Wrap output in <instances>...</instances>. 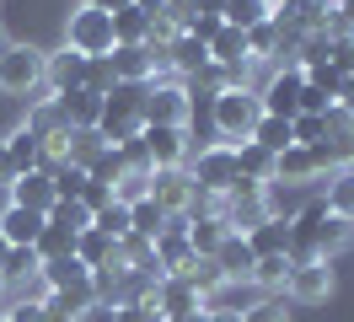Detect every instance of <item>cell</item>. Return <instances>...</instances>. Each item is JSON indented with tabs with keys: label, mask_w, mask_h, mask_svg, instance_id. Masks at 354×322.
<instances>
[{
	"label": "cell",
	"mask_w": 354,
	"mask_h": 322,
	"mask_svg": "<svg viewBox=\"0 0 354 322\" xmlns=\"http://www.w3.org/2000/svg\"><path fill=\"white\" fill-rule=\"evenodd\" d=\"M285 226H290V263H306V258H322V263H328L333 253L349 247V236H354V220H349V215H338L328 199L301 204Z\"/></svg>",
	"instance_id": "1"
},
{
	"label": "cell",
	"mask_w": 354,
	"mask_h": 322,
	"mask_svg": "<svg viewBox=\"0 0 354 322\" xmlns=\"http://www.w3.org/2000/svg\"><path fill=\"white\" fill-rule=\"evenodd\" d=\"M209 118H215L221 145H247L252 129H258V118H263V102H258L252 86H231L221 97H209Z\"/></svg>",
	"instance_id": "2"
},
{
	"label": "cell",
	"mask_w": 354,
	"mask_h": 322,
	"mask_svg": "<svg viewBox=\"0 0 354 322\" xmlns=\"http://www.w3.org/2000/svg\"><path fill=\"white\" fill-rule=\"evenodd\" d=\"M145 129V86H113L108 97H102V118H97V134L108 140V145H124Z\"/></svg>",
	"instance_id": "3"
},
{
	"label": "cell",
	"mask_w": 354,
	"mask_h": 322,
	"mask_svg": "<svg viewBox=\"0 0 354 322\" xmlns=\"http://www.w3.org/2000/svg\"><path fill=\"white\" fill-rule=\"evenodd\" d=\"M188 177H194V188L209 193V199H225V193L236 188V145H204L199 156H188Z\"/></svg>",
	"instance_id": "4"
},
{
	"label": "cell",
	"mask_w": 354,
	"mask_h": 322,
	"mask_svg": "<svg viewBox=\"0 0 354 322\" xmlns=\"http://www.w3.org/2000/svg\"><path fill=\"white\" fill-rule=\"evenodd\" d=\"M0 91H11V97L44 91V48H32V43H0Z\"/></svg>",
	"instance_id": "5"
},
{
	"label": "cell",
	"mask_w": 354,
	"mask_h": 322,
	"mask_svg": "<svg viewBox=\"0 0 354 322\" xmlns=\"http://www.w3.org/2000/svg\"><path fill=\"white\" fill-rule=\"evenodd\" d=\"M268 215H274V204H268V183H247V177H236V188L221 199V220L225 231H252V226H263Z\"/></svg>",
	"instance_id": "6"
},
{
	"label": "cell",
	"mask_w": 354,
	"mask_h": 322,
	"mask_svg": "<svg viewBox=\"0 0 354 322\" xmlns=\"http://www.w3.org/2000/svg\"><path fill=\"white\" fill-rule=\"evenodd\" d=\"M65 48L86 54V60L113 54V17L108 11H91V6H75L70 21H65Z\"/></svg>",
	"instance_id": "7"
},
{
	"label": "cell",
	"mask_w": 354,
	"mask_h": 322,
	"mask_svg": "<svg viewBox=\"0 0 354 322\" xmlns=\"http://www.w3.org/2000/svg\"><path fill=\"white\" fill-rule=\"evenodd\" d=\"M188 113H194V97L183 81H151L145 86V124H172V129H188Z\"/></svg>",
	"instance_id": "8"
},
{
	"label": "cell",
	"mask_w": 354,
	"mask_h": 322,
	"mask_svg": "<svg viewBox=\"0 0 354 322\" xmlns=\"http://www.w3.org/2000/svg\"><path fill=\"white\" fill-rule=\"evenodd\" d=\"M301 86H306V70H301V64L274 70V75H268V86L258 91L263 113H268V118H295V113H301Z\"/></svg>",
	"instance_id": "9"
},
{
	"label": "cell",
	"mask_w": 354,
	"mask_h": 322,
	"mask_svg": "<svg viewBox=\"0 0 354 322\" xmlns=\"http://www.w3.org/2000/svg\"><path fill=\"white\" fill-rule=\"evenodd\" d=\"M194 177H188V167H156L151 172V199L161 204L167 215H188L194 210Z\"/></svg>",
	"instance_id": "10"
},
{
	"label": "cell",
	"mask_w": 354,
	"mask_h": 322,
	"mask_svg": "<svg viewBox=\"0 0 354 322\" xmlns=\"http://www.w3.org/2000/svg\"><path fill=\"white\" fill-rule=\"evenodd\" d=\"M140 140L151 150V172L156 167H188V129H172V124H145L140 129Z\"/></svg>",
	"instance_id": "11"
},
{
	"label": "cell",
	"mask_w": 354,
	"mask_h": 322,
	"mask_svg": "<svg viewBox=\"0 0 354 322\" xmlns=\"http://www.w3.org/2000/svg\"><path fill=\"white\" fill-rule=\"evenodd\" d=\"M317 177H333L317 145H290L274 156V183H317Z\"/></svg>",
	"instance_id": "12"
},
{
	"label": "cell",
	"mask_w": 354,
	"mask_h": 322,
	"mask_svg": "<svg viewBox=\"0 0 354 322\" xmlns=\"http://www.w3.org/2000/svg\"><path fill=\"white\" fill-rule=\"evenodd\" d=\"M285 296L301 301V306H317V301L333 296V269L322 263V258H306V263H295L285 279Z\"/></svg>",
	"instance_id": "13"
},
{
	"label": "cell",
	"mask_w": 354,
	"mask_h": 322,
	"mask_svg": "<svg viewBox=\"0 0 354 322\" xmlns=\"http://www.w3.org/2000/svg\"><path fill=\"white\" fill-rule=\"evenodd\" d=\"M44 86L54 97H65L75 86H86V54L75 48H59V54H44Z\"/></svg>",
	"instance_id": "14"
},
{
	"label": "cell",
	"mask_w": 354,
	"mask_h": 322,
	"mask_svg": "<svg viewBox=\"0 0 354 322\" xmlns=\"http://www.w3.org/2000/svg\"><path fill=\"white\" fill-rule=\"evenodd\" d=\"M11 204H22V210H38V215H48L54 204H59V193H54V177H48V167H38V172H22L17 183H11Z\"/></svg>",
	"instance_id": "15"
},
{
	"label": "cell",
	"mask_w": 354,
	"mask_h": 322,
	"mask_svg": "<svg viewBox=\"0 0 354 322\" xmlns=\"http://www.w3.org/2000/svg\"><path fill=\"white\" fill-rule=\"evenodd\" d=\"M252 247H247L242 231H225V242L215 247V269H221V279H236V285H252Z\"/></svg>",
	"instance_id": "16"
},
{
	"label": "cell",
	"mask_w": 354,
	"mask_h": 322,
	"mask_svg": "<svg viewBox=\"0 0 354 322\" xmlns=\"http://www.w3.org/2000/svg\"><path fill=\"white\" fill-rule=\"evenodd\" d=\"M204 64H209V48H204L194 33H177L172 43H167V70H172L177 81H188V75H199Z\"/></svg>",
	"instance_id": "17"
},
{
	"label": "cell",
	"mask_w": 354,
	"mask_h": 322,
	"mask_svg": "<svg viewBox=\"0 0 354 322\" xmlns=\"http://www.w3.org/2000/svg\"><path fill=\"white\" fill-rule=\"evenodd\" d=\"M54 102H59L70 129H97V118H102V91H91V86H75L65 97H54Z\"/></svg>",
	"instance_id": "18"
},
{
	"label": "cell",
	"mask_w": 354,
	"mask_h": 322,
	"mask_svg": "<svg viewBox=\"0 0 354 322\" xmlns=\"http://www.w3.org/2000/svg\"><path fill=\"white\" fill-rule=\"evenodd\" d=\"M44 231V215L38 210H22V204H6L0 210V236H6V247H32Z\"/></svg>",
	"instance_id": "19"
},
{
	"label": "cell",
	"mask_w": 354,
	"mask_h": 322,
	"mask_svg": "<svg viewBox=\"0 0 354 322\" xmlns=\"http://www.w3.org/2000/svg\"><path fill=\"white\" fill-rule=\"evenodd\" d=\"M75 258L86 263L91 274H102V269H113V263H118V242H113V236H102L97 226H86V231L75 236Z\"/></svg>",
	"instance_id": "20"
},
{
	"label": "cell",
	"mask_w": 354,
	"mask_h": 322,
	"mask_svg": "<svg viewBox=\"0 0 354 322\" xmlns=\"http://www.w3.org/2000/svg\"><path fill=\"white\" fill-rule=\"evenodd\" d=\"M0 145H6V156H11L17 177H22V172H38V167H44V140H38V134H32L27 124H22V129H11Z\"/></svg>",
	"instance_id": "21"
},
{
	"label": "cell",
	"mask_w": 354,
	"mask_h": 322,
	"mask_svg": "<svg viewBox=\"0 0 354 322\" xmlns=\"http://www.w3.org/2000/svg\"><path fill=\"white\" fill-rule=\"evenodd\" d=\"M188 247H194V258H215V247L225 242V220L221 215H188Z\"/></svg>",
	"instance_id": "22"
},
{
	"label": "cell",
	"mask_w": 354,
	"mask_h": 322,
	"mask_svg": "<svg viewBox=\"0 0 354 322\" xmlns=\"http://www.w3.org/2000/svg\"><path fill=\"white\" fill-rule=\"evenodd\" d=\"M247 247H252V258H274V253H290V226L279 220V215H268L263 226H252V231H247Z\"/></svg>",
	"instance_id": "23"
},
{
	"label": "cell",
	"mask_w": 354,
	"mask_h": 322,
	"mask_svg": "<svg viewBox=\"0 0 354 322\" xmlns=\"http://www.w3.org/2000/svg\"><path fill=\"white\" fill-rule=\"evenodd\" d=\"M188 263H194V247H188L183 231H161L156 236V269H161V274H183Z\"/></svg>",
	"instance_id": "24"
},
{
	"label": "cell",
	"mask_w": 354,
	"mask_h": 322,
	"mask_svg": "<svg viewBox=\"0 0 354 322\" xmlns=\"http://www.w3.org/2000/svg\"><path fill=\"white\" fill-rule=\"evenodd\" d=\"M285 48H295V38H285V33L274 27V17H268L263 27H252V33H247V64L274 60V54H285Z\"/></svg>",
	"instance_id": "25"
},
{
	"label": "cell",
	"mask_w": 354,
	"mask_h": 322,
	"mask_svg": "<svg viewBox=\"0 0 354 322\" xmlns=\"http://www.w3.org/2000/svg\"><path fill=\"white\" fill-rule=\"evenodd\" d=\"M44 279H48V290H86V285H91V269H86L75 253H70V258L44 263Z\"/></svg>",
	"instance_id": "26"
},
{
	"label": "cell",
	"mask_w": 354,
	"mask_h": 322,
	"mask_svg": "<svg viewBox=\"0 0 354 322\" xmlns=\"http://www.w3.org/2000/svg\"><path fill=\"white\" fill-rule=\"evenodd\" d=\"M151 27L156 21L140 11V6H124V11H113V43H151Z\"/></svg>",
	"instance_id": "27"
},
{
	"label": "cell",
	"mask_w": 354,
	"mask_h": 322,
	"mask_svg": "<svg viewBox=\"0 0 354 322\" xmlns=\"http://www.w3.org/2000/svg\"><path fill=\"white\" fill-rule=\"evenodd\" d=\"M167 220H172V215L161 210L151 193H145L140 204H129V231H134V236H145V242H156V236L167 231Z\"/></svg>",
	"instance_id": "28"
},
{
	"label": "cell",
	"mask_w": 354,
	"mask_h": 322,
	"mask_svg": "<svg viewBox=\"0 0 354 322\" xmlns=\"http://www.w3.org/2000/svg\"><path fill=\"white\" fill-rule=\"evenodd\" d=\"M204 48H209V60H215V64H247V33H242V27H225V21H221V33L204 43Z\"/></svg>",
	"instance_id": "29"
},
{
	"label": "cell",
	"mask_w": 354,
	"mask_h": 322,
	"mask_svg": "<svg viewBox=\"0 0 354 322\" xmlns=\"http://www.w3.org/2000/svg\"><path fill=\"white\" fill-rule=\"evenodd\" d=\"M236 172H242L247 183H274V156L247 140V145H236Z\"/></svg>",
	"instance_id": "30"
},
{
	"label": "cell",
	"mask_w": 354,
	"mask_h": 322,
	"mask_svg": "<svg viewBox=\"0 0 354 322\" xmlns=\"http://www.w3.org/2000/svg\"><path fill=\"white\" fill-rule=\"evenodd\" d=\"M44 274V258H38V247H11L6 253V263H0V279L6 285H22V279Z\"/></svg>",
	"instance_id": "31"
},
{
	"label": "cell",
	"mask_w": 354,
	"mask_h": 322,
	"mask_svg": "<svg viewBox=\"0 0 354 322\" xmlns=\"http://www.w3.org/2000/svg\"><path fill=\"white\" fill-rule=\"evenodd\" d=\"M221 17H225V27H242V33H252V27H263L274 11H268L263 0H225Z\"/></svg>",
	"instance_id": "32"
},
{
	"label": "cell",
	"mask_w": 354,
	"mask_h": 322,
	"mask_svg": "<svg viewBox=\"0 0 354 322\" xmlns=\"http://www.w3.org/2000/svg\"><path fill=\"white\" fill-rule=\"evenodd\" d=\"M290 269H295V263H290V253H274V258H258V263H252V285H258V290H285V279H290Z\"/></svg>",
	"instance_id": "33"
},
{
	"label": "cell",
	"mask_w": 354,
	"mask_h": 322,
	"mask_svg": "<svg viewBox=\"0 0 354 322\" xmlns=\"http://www.w3.org/2000/svg\"><path fill=\"white\" fill-rule=\"evenodd\" d=\"M252 145H263L268 156H279V150L295 145V134H290V118H258V129H252Z\"/></svg>",
	"instance_id": "34"
},
{
	"label": "cell",
	"mask_w": 354,
	"mask_h": 322,
	"mask_svg": "<svg viewBox=\"0 0 354 322\" xmlns=\"http://www.w3.org/2000/svg\"><path fill=\"white\" fill-rule=\"evenodd\" d=\"M108 150V140L97 134V129H70V145H65V161H75V167H91L97 156Z\"/></svg>",
	"instance_id": "35"
},
{
	"label": "cell",
	"mask_w": 354,
	"mask_h": 322,
	"mask_svg": "<svg viewBox=\"0 0 354 322\" xmlns=\"http://www.w3.org/2000/svg\"><path fill=\"white\" fill-rule=\"evenodd\" d=\"M48 226H59V231H70V236H81L91 226V210L81 204V199H59L54 210H48Z\"/></svg>",
	"instance_id": "36"
},
{
	"label": "cell",
	"mask_w": 354,
	"mask_h": 322,
	"mask_svg": "<svg viewBox=\"0 0 354 322\" xmlns=\"http://www.w3.org/2000/svg\"><path fill=\"white\" fill-rule=\"evenodd\" d=\"M32 247H38V258H44V263H54V258H70V253H75V236L59 231V226H48V215H44V231H38V242H32Z\"/></svg>",
	"instance_id": "37"
},
{
	"label": "cell",
	"mask_w": 354,
	"mask_h": 322,
	"mask_svg": "<svg viewBox=\"0 0 354 322\" xmlns=\"http://www.w3.org/2000/svg\"><path fill=\"white\" fill-rule=\"evenodd\" d=\"M91 226H97L102 236H113V242H124V236H129V204H118V199L102 204V210L91 215Z\"/></svg>",
	"instance_id": "38"
},
{
	"label": "cell",
	"mask_w": 354,
	"mask_h": 322,
	"mask_svg": "<svg viewBox=\"0 0 354 322\" xmlns=\"http://www.w3.org/2000/svg\"><path fill=\"white\" fill-rule=\"evenodd\" d=\"M48 177H54V193H59V199H81V188H86V167H75V161H54Z\"/></svg>",
	"instance_id": "39"
},
{
	"label": "cell",
	"mask_w": 354,
	"mask_h": 322,
	"mask_svg": "<svg viewBox=\"0 0 354 322\" xmlns=\"http://www.w3.org/2000/svg\"><path fill=\"white\" fill-rule=\"evenodd\" d=\"M145 193H151V172H129L124 167V177L113 183V199H118V204H140Z\"/></svg>",
	"instance_id": "40"
},
{
	"label": "cell",
	"mask_w": 354,
	"mask_h": 322,
	"mask_svg": "<svg viewBox=\"0 0 354 322\" xmlns=\"http://www.w3.org/2000/svg\"><path fill=\"white\" fill-rule=\"evenodd\" d=\"M328 204L338 215H349L354 220V167H344V172H333V188H328Z\"/></svg>",
	"instance_id": "41"
},
{
	"label": "cell",
	"mask_w": 354,
	"mask_h": 322,
	"mask_svg": "<svg viewBox=\"0 0 354 322\" xmlns=\"http://www.w3.org/2000/svg\"><path fill=\"white\" fill-rule=\"evenodd\" d=\"M290 134H295V145H322L328 118H317V113H295V118H290Z\"/></svg>",
	"instance_id": "42"
},
{
	"label": "cell",
	"mask_w": 354,
	"mask_h": 322,
	"mask_svg": "<svg viewBox=\"0 0 354 322\" xmlns=\"http://www.w3.org/2000/svg\"><path fill=\"white\" fill-rule=\"evenodd\" d=\"M86 177H91V183H108V188H113V183L124 177V156L108 145V150H102V156H97V161L86 167Z\"/></svg>",
	"instance_id": "43"
},
{
	"label": "cell",
	"mask_w": 354,
	"mask_h": 322,
	"mask_svg": "<svg viewBox=\"0 0 354 322\" xmlns=\"http://www.w3.org/2000/svg\"><path fill=\"white\" fill-rule=\"evenodd\" d=\"M118 156H124V167L129 172H151V150H145V140L134 134V140H124V145H113Z\"/></svg>",
	"instance_id": "44"
},
{
	"label": "cell",
	"mask_w": 354,
	"mask_h": 322,
	"mask_svg": "<svg viewBox=\"0 0 354 322\" xmlns=\"http://www.w3.org/2000/svg\"><path fill=\"white\" fill-rule=\"evenodd\" d=\"M333 107H338V102H333V97L322 91V86H311V81L301 86V113H317V118H328Z\"/></svg>",
	"instance_id": "45"
},
{
	"label": "cell",
	"mask_w": 354,
	"mask_h": 322,
	"mask_svg": "<svg viewBox=\"0 0 354 322\" xmlns=\"http://www.w3.org/2000/svg\"><path fill=\"white\" fill-rule=\"evenodd\" d=\"M242 322H290V312L279 306V301H268V296H263L252 312H242Z\"/></svg>",
	"instance_id": "46"
},
{
	"label": "cell",
	"mask_w": 354,
	"mask_h": 322,
	"mask_svg": "<svg viewBox=\"0 0 354 322\" xmlns=\"http://www.w3.org/2000/svg\"><path fill=\"white\" fill-rule=\"evenodd\" d=\"M81 204L97 215L102 204H113V188H108V183H91V177H86V188H81Z\"/></svg>",
	"instance_id": "47"
},
{
	"label": "cell",
	"mask_w": 354,
	"mask_h": 322,
	"mask_svg": "<svg viewBox=\"0 0 354 322\" xmlns=\"http://www.w3.org/2000/svg\"><path fill=\"white\" fill-rule=\"evenodd\" d=\"M17 183V167H11V156H6V145H0V188H11Z\"/></svg>",
	"instance_id": "48"
},
{
	"label": "cell",
	"mask_w": 354,
	"mask_h": 322,
	"mask_svg": "<svg viewBox=\"0 0 354 322\" xmlns=\"http://www.w3.org/2000/svg\"><path fill=\"white\" fill-rule=\"evenodd\" d=\"M134 6H140V11H145L151 21H161V17H167V0H134Z\"/></svg>",
	"instance_id": "49"
},
{
	"label": "cell",
	"mask_w": 354,
	"mask_h": 322,
	"mask_svg": "<svg viewBox=\"0 0 354 322\" xmlns=\"http://www.w3.org/2000/svg\"><path fill=\"white\" fill-rule=\"evenodd\" d=\"M81 6H91V11H108V17H113V11H124L129 0H81Z\"/></svg>",
	"instance_id": "50"
},
{
	"label": "cell",
	"mask_w": 354,
	"mask_h": 322,
	"mask_svg": "<svg viewBox=\"0 0 354 322\" xmlns=\"http://www.w3.org/2000/svg\"><path fill=\"white\" fill-rule=\"evenodd\" d=\"M204 322H242V317H225V312H204Z\"/></svg>",
	"instance_id": "51"
},
{
	"label": "cell",
	"mask_w": 354,
	"mask_h": 322,
	"mask_svg": "<svg viewBox=\"0 0 354 322\" xmlns=\"http://www.w3.org/2000/svg\"><path fill=\"white\" fill-rule=\"evenodd\" d=\"M6 253H11V247H6V236H0V263H6Z\"/></svg>",
	"instance_id": "52"
},
{
	"label": "cell",
	"mask_w": 354,
	"mask_h": 322,
	"mask_svg": "<svg viewBox=\"0 0 354 322\" xmlns=\"http://www.w3.org/2000/svg\"><path fill=\"white\" fill-rule=\"evenodd\" d=\"M263 6H268V11H274V6H279V0H263Z\"/></svg>",
	"instance_id": "53"
},
{
	"label": "cell",
	"mask_w": 354,
	"mask_h": 322,
	"mask_svg": "<svg viewBox=\"0 0 354 322\" xmlns=\"http://www.w3.org/2000/svg\"><path fill=\"white\" fill-rule=\"evenodd\" d=\"M0 290H6V279H0Z\"/></svg>",
	"instance_id": "54"
},
{
	"label": "cell",
	"mask_w": 354,
	"mask_h": 322,
	"mask_svg": "<svg viewBox=\"0 0 354 322\" xmlns=\"http://www.w3.org/2000/svg\"><path fill=\"white\" fill-rule=\"evenodd\" d=\"M0 43H6V33H0Z\"/></svg>",
	"instance_id": "55"
},
{
	"label": "cell",
	"mask_w": 354,
	"mask_h": 322,
	"mask_svg": "<svg viewBox=\"0 0 354 322\" xmlns=\"http://www.w3.org/2000/svg\"><path fill=\"white\" fill-rule=\"evenodd\" d=\"M167 6H172V0H167Z\"/></svg>",
	"instance_id": "56"
},
{
	"label": "cell",
	"mask_w": 354,
	"mask_h": 322,
	"mask_svg": "<svg viewBox=\"0 0 354 322\" xmlns=\"http://www.w3.org/2000/svg\"><path fill=\"white\" fill-rule=\"evenodd\" d=\"M0 317H6V312H0Z\"/></svg>",
	"instance_id": "57"
},
{
	"label": "cell",
	"mask_w": 354,
	"mask_h": 322,
	"mask_svg": "<svg viewBox=\"0 0 354 322\" xmlns=\"http://www.w3.org/2000/svg\"><path fill=\"white\" fill-rule=\"evenodd\" d=\"M0 322H6V317H0Z\"/></svg>",
	"instance_id": "58"
}]
</instances>
